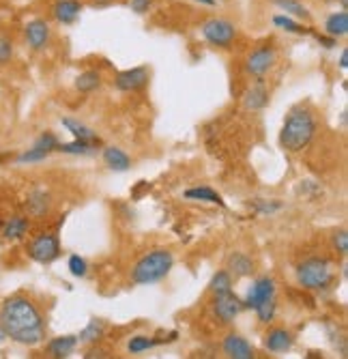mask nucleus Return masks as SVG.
Here are the masks:
<instances>
[{
  "instance_id": "nucleus-1",
  "label": "nucleus",
  "mask_w": 348,
  "mask_h": 359,
  "mask_svg": "<svg viewBox=\"0 0 348 359\" xmlns=\"http://www.w3.org/2000/svg\"><path fill=\"white\" fill-rule=\"evenodd\" d=\"M0 327L7 338L24 346H37L46 338L43 316L39 308L24 295H13L0 306Z\"/></svg>"
},
{
  "instance_id": "nucleus-2",
  "label": "nucleus",
  "mask_w": 348,
  "mask_h": 359,
  "mask_svg": "<svg viewBox=\"0 0 348 359\" xmlns=\"http://www.w3.org/2000/svg\"><path fill=\"white\" fill-rule=\"evenodd\" d=\"M314 134H316L314 114L307 108H293L291 114L286 116V121H284L279 142L286 151L299 153L312 142Z\"/></svg>"
},
{
  "instance_id": "nucleus-3",
  "label": "nucleus",
  "mask_w": 348,
  "mask_h": 359,
  "mask_svg": "<svg viewBox=\"0 0 348 359\" xmlns=\"http://www.w3.org/2000/svg\"><path fill=\"white\" fill-rule=\"evenodd\" d=\"M174 265V256L166 248H155L144 254L132 269V282L138 286H148L162 282Z\"/></svg>"
},
{
  "instance_id": "nucleus-4",
  "label": "nucleus",
  "mask_w": 348,
  "mask_h": 359,
  "mask_svg": "<svg viewBox=\"0 0 348 359\" xmlns=\"http://www.w3.org/2000/svg\"><path fill=\"white\" fill-rule=\"evenodd\" d=\"M297 282L305 290H323L333 282V267L327 258H307L297 267Z\"/></svg>"
},
{
  "instance_id": "nucleus-5",
  "label": "nucleus",
  "mask_w": 348,
  "mask_h": 359,
  "mask_svg": "<svg viewBox=\"0 0 348 359\" xmlns=\"http://www.w3.org/2000/svg\"><path fill=\"white\" fill-rule=\"evenodd\" d=\"M200 32L209 46L219 48V50H230L237 41L239 30L235 26V22L226 20V18H209L200 24Z\"/></svg>"
},
{
  "instance_id": "nucleus-6",
  "label": "nucleus",
  "mask_w": 348,
  "mask_h": 359,
  "mask_svg": "<svg viewBox=\"0 0 348 359\" xmlns=\"http://www.w3.org/2000/svg\"><path fill=\"white\" fill-rule=\"evenodd\" d=\"M275 60H277V50H275V46H271L267 41V43L254 48L247 54L245 69H247V74H251L254 78H263V76L269 74V69L275 65Z\"/></svg>"
},
{
  "instance_id": "nucleus-7",
  "label": "nucleus",
  "mask_w": 348,
  "mask_h": 359,
  "mask_svg": "<svg viewBox=\"0 0 348 359\" xmlns=\"http://www.w3.org/2000/svg\"><path fill=\"white\" fill-rule=\"evenodd\" d=\"M24 41L33 52H41L52 41V28L43 18H33L24 24Z\"/></svg>"
},
{
  "instance_id": "nucleus-8",
  "label": "nucleus",
  "mask_w": 348,
  "mask_h": 359,
  "mask_svg": "<svg viewBox=\"0 0 348 359\" xmlns=\"http://www.w3.org/2000/svg\"><path fill=\"white\" fill-rule=\"evenodd\" d=\"M58 254H60V243H58L56 235L46 233V235H39L28 243V256L33 260H37V263L48 265L58 258Z\"/></svg>"
},
{
  "instance_id": "nucleus-9",
  "label": "nucleus",
  "mask_w": 348,
  "mask_h": 359,
  "mask_svg": "<svg viewBox=\"0 0 348 359\" xmlns=\"http://www.w3.org/2000/svg\"><path fill=\"white\" fill-rule=\"evenodd\" d=\"M243 310V302L235 295V292H224V295H215V304H213V312L217 316L219 323L230 325Z\"/></svg>"
},
{
  "instance_id": "nucleus-10",
  "label": "nucleus",
  "mask_w": 348,
  "mask_h": 359,
  "mask_svg": "<svg viewBox=\"0 0 348 359\" xmlns=\"http://www.w3.org/2000/svg\"><path fill=\"white\" fill-rule=\"evenodd\" d=\"M148 84V69L146 67H132L125 69L120 74H116L114 78V86L123 93H134L140 90Z\"/></svg>"
},
{
  "instance_id": "nucleus-11",
  "label": "nucleus",
  "mask_w": 348,
  "mask_h": 359,
  "mask_svg": "<svg viewBox=\"0 0 348 359\" xmlns=\"http://www.w3.org/2000/svg\"><path fill=\"white\" fill-rule=\"evenodd\" d=\"M275 297V282L265 276V278H258L254 284H251L249 292H247V297L243 302V308H251V310H256V306H260L263 302L267 299H273Z\"/></svg>"
},
{
  "instance_id": "nucleus-12",
  "label": "nucleus",
  "mask_w": 348,
  "mask_h": 359,
  "mask_svg": "<svg viewBox=\"0 0 348 359\" xmlns=\"http://www.w3.org/2000/svg\"><path fill=\"white\" fill-rule=\"evenodd\" d=\"M82 9H84V0H56L52 5V18L60 26H71L78 22Z\"/></svg>"
},
{
  "instance_id": "nucleus-13",
  "label": "nucleus",
  "mask_w": 348,
  "mask_h": 359,
  "mask_svg": "<svg viewBox=\"0 0 348 359\" xmlns=\"http://www.w3.org/2000/svg\"><path fill=\"white\" fill-rule=\"evenodd\" d=\"M221 348H224V353L230 359H254V346H251L245 338L237 336V334H228L224 338Z\"/></svg>"
},
{
  "instance_id": "nucleus-14",
  "label": "nucleus",
  "mask_w": 348,
  "mask_h": 359,
  "mask_svg": "<svg viewBox=\"0 0 348 359\" xmlns=\"http://www.w3.org/2000/svg\"><path fill=\"white\" fill-rule=\"evenodd\" d=\"M295 338L288 330L284 327H273L267 332L265 336V348L271 351V353H284V351H291Z\"/></svg>"
},
{
  "instance_id": "nucleus-15",
  "label": "nucleus",
  "mask_w": 348,
  "mask_h": 359,
  "mask_svg": "<svg viewBox=\"0 0 348 359\" xmlns=\"http://www.w3.org/2000/svg\"><path fill=\"white\" fill-rule=\"evenodd\" d=\"M271 22H273L275 28H279V30H284V32H291V35H314V28L305 26L301 20H295V18H291V15H286V13H277V15H273Z\"/></svg>"
},
{
  "instance_id": "nucleus-16",
  "label": "nucleus",
  "mask_w": 348,
  "mask_h": 359,
  "mask_svg": "<svg viewBox=\"0 0 348 359\" xmlns=\"http://www.w3.org/2000/svg\"><path fill=\"white\" fill-rule=\"evenodd\" d=\"M104 161H106V166L114 172H125L132 166L130 155L118 147H106L104 149Z\"/></svg>"
},
{
  "instance_id": "nucleus-17",
  "label": "nucleus",
  "mask_w": 348,
  "mask_h": 359,
  "mask_svg": "<svg viewBox=\"0 0 348 359\" xmlns=\"http://www.w3.org/2000/svg\"><path fill=\"white\" fill-rule=\"evenodd\" d=\"M325 35H329L333 39H340V37L348 35V11L346 9L335 11L325 20Z\"/></svg>"
},
{
  "instance_id": "nucleus-18",
  "label": "nucleus",
  "mask_w": 348,
  "mask_h": 359,
  "mask_svg": "<svg viewBox=\"0 0 348 359\" xmlns=\"http://www.w3.org/2000/svg\"><path fill=\"white\" fill-rule=\"evenodd\" d=\"M228 273L235 278H247L254 273V260L243 252H235L228 258Z\"/></svg>"
},
{
  "instance_id": "nucleus-19",
  "label": "nucleus",
  "mask_w": 348,
  "mask_h": 359,
  "mask_svg": "<svg viewBox=\"0 0 348 359\" xmlns=\"http://www.w3.org/2000/svg\"><path fill=\"white\" fill-rule=\"evenodd\" d=\"M273 7H277L281 13H286L295 20H301V22H307L312 18L309 9L301 3V0H269Z\"/></svg>"
},
{
  "instance_id": "nucleus-20",
  "label": "nucleus",
  "mask_w": 348,
  "mask_h": 359,
  "mask_svg": "<svg viewBox=\"0 0 348 359\" xmlns=\"http://www.w3.org/2000/svg\"><path fill=\"white\" fill-rule=\"evenodd\" d=\"M28 217H24V215H13L5 226H3V237L7 239V241H20V239H24L26 237V233H28Z\"/></svg>"
},
{
  "instance_id": "nucleus-21",
  "label": "nucleus",
  "mask_w": 348,
  "mask_h": 359,
  "mask_svg": "<svg viewBox=\"0 0 348 359\" xmlns=\"http://www.w3.org/2000/svg\"><path fill=\"white\" fill-rule=\"evenodd\" d=\"M269 104V93L263 86V82H258L256 86H251L245 93V108L247 110H263Z\"/></svg>"
},
{
  "instance_id": "nucleus-22",
  "label": "nucleus",
  "mask_w": 348,
  "mask_h": 359,
  "mask_svg": "<svg viewBox=\"0 0 348 359\" xmlns=\"http://www.w3.org/2000/svg\"><path fill=\"white\" fill-rule=\"evenodd\" d=\"M78 346V338L76 336H60V338H54L50 344H48V351L52 357H69Z\"/></svg>"
},
{
  "instance_id": "nucleus-23",
  "label": "nucleus",
  "mask_w": 348,
  "mask_h": 359,
  "mask_svg": "<svg viewBox=\"0 0 348 359\" xmlns=\"http://www.w3.org/2000/svg\"><path fill=\"white\" fill-rule=\"evenodd\" d=\"M185 198L187 201H202V203H213V205H219V207H226V203L221 201V196L211 189V187H192L185 191Z\"/></svg>"
},
{
  "instance_id": "nucleus-24",
  "label": "nucleus",
  "mask_w": 348,
  "mask_h": 359,
  "mask_svg": "<svg viewBox=\"0 0 348 359\" xmlns=\"http://www.w3.org/2000/svg\"><path fill=\"white\" fill-rule=\"evenodd\" d=\"M62 125H65V127L69 129V132L76 136V140H84V142L99 144L97 134H95L90 127H86V125H82V123H78V121H74V118H62Z\"/></svg>"
},
{
  "instance_id": "nucleus-25",
  "label": "nucleus",
  "mask_w": 348,
  "mask_h": 359,
  "mask_svg": "<svg viewBox=\"0 0 348 359\" xmlns=\"http://www.w3.org/2000/svg\"><path fill=\"white\" fill-rule=\"evenodd\" d=\"M26 207H28V213L30 215H35V217L46 215L48 209H50V196L46 191H33V194L28 196Z\"/></svg>"
},
{
  "instance_id": "nucleus-26",
  "label": "nucleus",
  "mask_w": 348,
  "mask_h": 359,
  "mask_svg": "<svg viewBox=\"0 0 348 359\" xmlns=\"http://www.w3.org/2000/svg\"><path fill=\"white\" fill-rule=\"evenodd\" d=\"M104 332H106V323H104V320H97V318H92V320L86 325V327L80 332L78 342H84V344L97 342L99 338H104Z\"/></svg>"
},
{
  "instance_id": "nucleus-27",
  "label": "nucleus",
  "mask_w": 348,
  "mask_h": 359,
  "mask_svg": "<svg viewBox=\"0 0 348 359\" xmlns=\"http://www.w3.org/2000/svg\"><path fill=\"white\" fill-rule=\"evenodd\" d=\"M102 86V74L99 72H95V69H88L84 74H80L76 78V88L80 93H92V90H97Z\"/></svg>"
},
{
  "instance_id": "nucleus-28",
  "label": "nucleus",
  "mask_w": 348,
  "mask_h": 359,
  "mask_svg": "<svg viewBox=\"0 0 348 359\" xmlns=\"http://www.w3.org/2000/svg\"><path fill=\"white\" fill-rule=\"evenodd\" d=\"M213 295H224V292H230L232 290V276L228 271H217L209 284Z\"/></svg>"
},
{
  "instance_id": "nucleus-29",
  "label": "nucleus",
  "mask_w": 348,
  "mask_h": 359,
  "mask_svg": "<svg viewBox=\"0 0 348 359\" xmlns=\"http://www.w3.org/2000/svg\"><path fill=\"white\" fill-rule=\"evenodd\" d=\"M162 340H155V338H148V336H134L127 344V351L138 355V353H144V351H151L153 346H157Z\"/></svg>"
},
{
  "instance_id": "nucleus-30",
  "label": "nucleus",
  "mask_w": 348,
  "mask_h": 359,
  "mask_svg": "<svg viewBox=\"0 0 348 359\" xmlns=\"http://www.w3.org/2000/svg\"><path fill=\"white\" fill-rule=\"evenodd\" d=\"M92 142H84V140H74L67 144H58L56 151L60 153H69V155H90L92 153Z\"/></svg>"
},
{
  "instance_id": "nucleus-31",
  "label": "nucleus",
  "mask_w": 348,
  "mask_h": 359,
  "mask_svg": "<svg viewBox=\"0 0 348 359\" xmlns=\"http://www.w3.org/2000/svg\"><path fill=\"white\" fill-rule=\"evenodd\" d=\"M15 56V46L9 37L0 35V67H5V65H9Z\"/></svg>"
},
{
  "instance_id": "nucleus-32",
  "label": "nucleus",
  "mask_w": 348,
  "mask_h": 359,
  "mask_svg": "<svg viewBox=\"0 0 348 359\" xmlns=\"http://www.w3.org/2000/svg\"><path fill=\"white\" fill-rule=\"evenodd\" d=\"M58 144H60V142H58V138H56L52 132H46V134H41V136L37 138V142H35L33 147L50 155L52 151H56V149H58Z\"/></svg>"
},
{
  "instance_id": "nucleus-33",
  "label": "nucleus",
  "mask_w": 348,
  "mask_h": 359,
  "mask_svg": "<svg viewBox=\"0 0 348 359\" xmlns=\"http://www.w3.org/2000/svg\"><path fill=\"white\" fill-rule=\"evenodd\" d=\"M275 310H277L275 297H273V299H267V302H263L260 306H256L258 320H260V323H271V320H273V316H275Z\"/></svg>"
},
{
  "instance_id": "nucleus-34",
  "label": "nucleus",
  "mask_w": 348,
  "mask_h": 359,
  "mask_svg": "<svg viewBox=\"0 0 348 359\" xmlns=\"http://www.w3.org/2000/svg\"><path fill=\"white\" fill-rule=\"evenodd\" d=\"M69 271H71V276H76V278H84L86 271H88L86 260H84L82 256H78V254L69 256Z\"/></svg>"
},
{
  "instance_id": "nucleus-35",
  "label": "nucleus",
  "mask_w": 348,
  "mask_h": 359,
  "mask_svg": "<svg viewBox=\"0 0 348 359\" xmlns=\"http://www.w3.org/2000/svg\"><path fill=\"white\" fill-rule=\"evenodd\" d=\"M48 157V153H43V151H39V149H28L26 153H22L20 157H18V161L20 164H33V161H41V159H46Z\"/></svg>"
},
{
  "instance_id": "nucleus-36",
  "label": "nucleus",
  "mask_w": 348,
  "mask_h": 359,
  "mask_svg": "<svg viewBox=\"0 0 348 359\" xmlns=\"http://www.w3.org/2000/svg\"><path fill=\"white\" fill-rule=\"evenodd\" d=\"M333 248L337 250V254L346 256V252H348V235H346V231H340V233L333 235Z\"/></svg>"
},
{
  "instance_id": "nucleus-37",
  "label": "nucleus",
  "mask_w": 348,
  "mask_h": 359,
  "mask_svg": "<svg viewBox=\"0 0 348 359\" xmlns=\"http://www.w3.org/2000/svg\"><path fill=\"white\" fill-rule=\"evenodd\" d=\"M153 3H155V0H130V9L134 13H138V15H144V13L151 11Z\"/></svg>"
},
{
  "instance_id": "nucleus-38",
  "label": "nucleus",
  "mask_w": 348,
  "mask_h": 359,
  "mask_svg": "<svg viewBox=\"0 0 348 359\" xmlns=\"http://www.w3.org/2000/svg\"><path fill=\"white\" fill-rule=\"evenodd\" d=\"M118 0H88V7H92V9H108V7H112V5H116Z\"/></svg>"
},
{
  "instance_id": "nucleus-39",
  "label": "nucleus",
  "mask_w": 348,
  "mask_h": 359,
  "mask_svg": "<svg viewBox=\"0 0 348 359\" xmlns=\"http://www.w3.org/2000/svg\"><path fill=\"white\" fill-rule=\"evenodd\" d=\"M316 39H319V43H321L323 48H327V50H331V48L337 46V39H333V37H329V35H316Z\"/></svg>"
},
{
  "instance_id": "nucleus-40",
  "label": "nucleus",
  "mask_w": 348,
  "mask_h": 359,
  "mask_svg": "<svg viewBox=\"0 0 348 359\" xmlns=\"http://www.w3.org/2000/svg\"><path fill=\"white\" fill-rule=\"evenodd\" d=\"M340 69H344V72L348 69V50H346V48H344L342 54H340Z\"/></svg>"
},
{
  "instance_id": "nucleus-41",
  "label": "nucleus",
  "mask_w": 348,
  "mask_h": 359,
  "mask_svg": "<svg viewBox=\"0 0 348 359\" xmlns=\"http://www.w3.org/2000/svg\"><path fill=\"white\" fill-rule=\"evenodd\" d=\"M194 3H200L204 7H215L217 5V0H194Z\"/></svg>"
},
{
  "instance_id": "nucleus-42",
  "label": "nucleus",
  "mask_w": 348,
  "mask_h": 359,
  "mask_svg": "<svg viewBox=\"0 0 348 359\" xmlns=\"http://www.w3.org/2000/svg\"><path fill=\"white\" fill-rule=\"evenodd\" d=\"M340 7L348 11V0H340Z\"/></svg>"
},
{
  "instance_id": "nucleus-43",
  "label": "nucleus",
  "mask_w": 348,
  "mask_h": 359,
  "mask_svg": "<svg viewBox=\"0 0 348 359\" xmlns=\"http://www.w3.org/2000/svg\"><path fill=\"white\" fill-rule=\"evenodd\" d=\"M5 338H7V334H5V330H3V327H0V342H3Z\"/></svg>"
},
{
  "instance_id": "nucleus-44",
  "label": "nucleus",
  "mask_w": 348,
  "mask_h": 359,
  "mask_svg": "<svg viewBox=\"0 0 348 359\" xmlns=\"http://www.w3.org/2000/svg\"><path fill=\"white\" fill-rule=\"evenodd\" d=\"M0 228H3V224H0Z\"/></svg>"
}]
</instances>
